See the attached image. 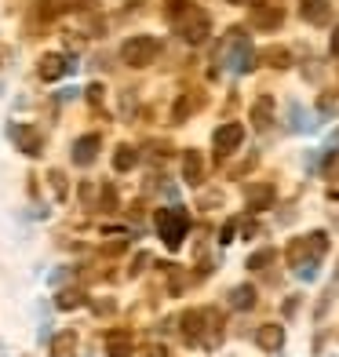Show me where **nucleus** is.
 <instances>
[{
  "mask_svg": "<svg viewBox=\"0 0 339 357\" xmlns=\"http://www.w3.org/2000/svg\"><path fill=\"white\" fill-rule=\"evenodd\" d=\"M329 47H332V55H339V26L332 29V44H329Z\"/></svg>",
  "mask_w": 339,
  "mask_h": 357,
  "instance_id": "obj_29",
  "label": "nucleus"
},
{
  "mask_svg": "<svg viewBox=\"0 0 339 357\" xmlns=\"http://www.w3.org/2000/svg\"><path fill=\"white\" fill-rule=\"evenodd\" d=\"M172 26H175V33H179L186 44H204L208 33H212V19H208L201 8H193V4H190Z\"/></svg>",
  "mask_w": 339,
  "mask_h": 357,
  "instance_id": "obj_3",
  "label": "nucleus"
},
{
  "mask_svg": "<svg viewBox=\"0 0 339 357\" xmlns=\"http://www.w3.org/2000/svg\"><path fill=\"white\" fill-rule=\"evenodd\" d=\"M273 255H278L273 248H259L255 255H248V270H263L266 263H273Z\"/></svg>",
  "mask_w": 339,
  "mask_h": 357,
  "instance_id": "obj_22",
  "label": "nucleus"
},
{
  "mask_svg": "<svg viewBox=\"0 0 339 357\" xmlns=\"http://www.w3.org/2000/svg\"><path fill=\"white\" fill-rule=\"evenodd\" d=\"M99 146H103V139H99V135H80V139L73 142V160H77L80 168L91 165V160L99 157Z\"/></svg>",
  "mask_w": 339,
  "mask_h": 357,
  "instance_id": "obj_11",
  "label": "nucleus"
},
{
  "mask_svg": "<svg viewBox=\"0 0 339 357\" xmlns=\"http://www.w3.org/2000/svg\"><path fill=\"white\" fill-rule=\"evenodd\" d=\"M204 328H208V314L204 310H186L183 314V339L186 343H201Z\"/></svg>",
  "mask_w": 339,
  "mask_h": 357,
  "instance_id": "obj_7",
  "label": "nucleus"
},
{
  "mask_svg": "<svg viewBox=\"0 0 339 357\" xmlns=\"http://www.w3.org/2000/svg\"><path fill=\"white\" fill-rule=\"evenodd\" d=\"M273 197H278V190H273L270 183H255V186H248V208L252 212H266V208H273Z\"/></svg>",
  "mask_w": 339,
  "mask_h": 357,
  "instance_id": "obj_10",
  "label": "nucleus"
},
{
  "mask_svg": "<svg viewBox=\"0 0 339 357\" xmlns=\"http://www.w3.org/2000/svg\"><path fill=\"white\" fill-rule=\"evenodd\" d=\"M157 55H160V40L146 37V33H135L121 44V59H124V66H132V70H146L150 62H157Z\"/></svg>",
  "mask_w": 339,
  "mask_h": 357,
  "instance_id": "obj_1",
  "label": "nucleus"
},
{
  "mask_svg": "<svg viewBox=\"0 0 339 357\" xmlns=\"http://www.w3.org/2000/svg\"><path fill=\"white\" fill-rule=\"evenodd\" d=\"M332 142H336V146H339V132H336V135H332Z\"/></svg>",
  "mask_w": 339,
  "mask_h": 357,
  "instance_id": "obj_31",
  "label": "nucleus"
},
{
  "mask_svg": "<svg viewBox=\"0 0 339 357\" xmlns=\"http://www.w3.org/2000/svg\"><path fill=\"white\" fill-rule=\"evenodd\" d=\"M230 4H255V0H230Z\"/></svg>",
  "mask_w": 339,
  "mask_h": 357,
  "instance_id": "obj_30",
  "label": "nucleus"
},
{
  "mask_svg": "<svg viewBox=\"0 0 339 357\" xmlns=\"http://www.w3.org/2000/svg\"><path fill=\"white\" fill-rule=\"evenodd\" d=\"M47 183H52V190H55L59 201L66 197V175H62V172H52V175H47Z\"/></svg>",
  "mask_w": 339,
  "mask_h": 357,
  "instance_id": "obj_24",
  "label": "nucleus"
},
{
  "mask_svg": "<svg viewBox=\"0 0 339 357\" xmlns=\"http://www.w3.org/2000/svg\"><path fill=\"white\" fill-rule=\"evenodd\" d=\"M273 121V99L270 95H259V99L252 102V124H255V132H266Z\"/></svg>",
  "mask_w": 339,
  "mask_h": 357,
  "instance_id": "obj_13",
  "label": "nucleus"
},
{
  "mask_svg": "<svg viewBox=\"0 0 339 357\" xmlns=\"http://www.w3.org/2000/svg\"><path fill=\"white\" fill-rule=\"evenodd\" d=\"M66 70H70V62L62 59L59 52H47V55H40V66H37V73H40L44 80H59Z\"/></svg>",
  "mask_w": 339,
  "mask_h": 357,
  "instance_id": "obj_12",
  "label": "nucleus"
},
{
  "mask_svg": "<svg viewBox=\"0 0 339 357\" xmlns=\"http://www.w3.org/2000/svg\"><path fill=\"white\" fill-rule=\"evenodd\" d=\"M193 106H197V102H193L190 95H186V99H179V106H175V113H172V117H175V121H183V117H186V113H190Z\"/></svg>",
  "mask_w": 339,
  "mask_h": 357,
  "instance_id": "obj_26",
  "label": "nucleus"
},
{
  "mask_svg": "<svg viewBox=\"0 0 339 357\" xmlns=\"http://www.w3.org/2000/svg\"><path fill=\"white\" fill-rule=\"evenodd\" d=\"M0 59H4V47H0ZM0 66H4V62H0Z\"/></svg>",
  "mask_w": 339,
  "mask_h": 357,
  "instance_id": "obj_32",
  "label": "nucleus"
},
{
  "mask_svg": "<svg viewBox=\"0 0 339 357\" xmlns=\"http://www.w3.org/2000/svg\"><path fill=\"white\" fill-rule=\"evenodd\" d=\"M142 357H172L168 347H160V343H146L142 347Z\"/></svg>",
  "mask_w": 339,
  "mask_h": 357,
  "instance_id": "obj_25",
  "label": "nucleus"
},
{
  "mask_svg": "<svg viewBox=\"0 0 339 357\" xmlns=\"http://www.w3.org/2000/svg\"><path fill=\"white\" fill-rule=\"evenodd\" d=\"M11 139H15V146H19L26 157H37L40 146H44V139H40V132H37L33 124H15L11 128Z\"/></svg>",
  "mask_w": 339,
  "mask_h": 357,
  "instance_id": "obj_6",
  "label": "nucleus"
},
{
  "mask_svg": "<svg viewBox=\"0 0 339 357\" xmlns=\"http://www.w3.org/2000/svg\"><path fill=\"white\" fill-rule=\"evenodd\" d=\"M259 59H266V66H273V70H285L288 62H292V55H288V47H278V44L263 47V52H259Z\"/></svg>",
  "mask_w": 339,
  "mask_h": 357,
  "instance_id": "obj_18",
  "label": "nucleus"
},
{
  "mask_svg": "<svg viewBox=\"0 0 339 357\" xmlns=\"http://www.w3.org/2000/svg\"><path fill=\"white\" fill-rule=\"evenodd\" d=\"M245 142V124H237V121H226L223 128H216V157H230L237 146Z\"/></svg>",
  "mask_w": 339,
  "mask_h": 357,
  "instance_id": "obj_4",
  "label": "nucleus"
},
{
  "mask_svg": "<svg viewBox=\"0 0 339 357\" xmlns=\"http://www.w3.org/2000/svg\"><path fill=\"white\" fill-rule=\"evenodd\" d=\"M299 15L310 26H325L332 19V4L329 0H299Z\"/></svg>",
  "mask_w": 339,
  "mask_h": 357,
  "instance_id": "obj_8",
  "label": "nucleus"
},
{
  "mask_svg": "<svg viewBox=\"0 0 339 357\" xmlns=\"http://www.w3.org/2000/svg\"><path fill=\"white\" fill-rule=\"evenodd\" d=\"M84 0H40V15L44 19H59V15H66V11H77Z\"/></svg>",
  "mask_w": 339,
  "mask_h": 357,
  "instance_id": "obj_15",
  "label": "nucleus"
},
{
  "mask_svg": "<svg viewBox=\"0 0 339 357\" xmlns=\"http://www.w3.org/2000/svg\"><path fill=\"white\" fill-rule=\"evenodd\" d=\"M88 303V296L80 288H62L59 296H55V306L59 310H77V306H84Z\"/></svg>",
  "mask_w": 339,
  "mask_h": 357,
  "instance_id": "obj_17",
  "label": "nucleus"
},
{
  "mask_svg": "<svg viewBox=\"0 0 339 357\" xmlns=\"http://www.w3.org/2000/svg\"><path fill=\"white\" fill-rule=\"evenodd\" d=\"M77 354V332H59L52 339V357H73Z\"/></svg>",
  "mask_w": 339,
  "mask_h": 357,
  "instance_id": "obj_16",
  "label": "nucleus"
},
{
  "mask_svg": "<svg viewBox=\"0 0 339 357\" xmlns=\"http://www.w3.org/2000/svg\"><path fill=\"white\" fill-rule=\"evenodd\" d=\"M135 160H139V153L132 150V146H117V153H113V168H117V172H132Z\"/></svg>",
  "mask_w": 339,
  "mask_h": 357,
  "instance_id": "obj_19",
  "label": "nucleus"
},
{
  "mask_svg": "<svg viewBox=\"0 0 339 357\" xmlns=\"http://www.w3.org/2000/svg\"><path fill=\"white\" fill-rule=\"evenodd\" d=\"M183 178H186L190 186H197L201 178H204V160H201L197 150H186L183 153Z\"/></svg>",
  "mask_w": 339,
  "mask_h": 357,
  "instance_id": "obj_14",
  "label": "nucleus"
},
{
  "mask_svg": "<svg viewBox=\"0 0 339 357\" xmlns=\"http://www.w3.org/2000/svg\"><path fill=\"white\" fill-rule=\"evenodd\" d=\"M103 347H106V357H132L135 354V339H132L128 328H113V332H106Z\"/></svg>",
  "mask_w": 339,
  "mask_h": 357,
  "instance_id": "obj_5",
  "label": "nucleus"
},
{
  "mask_svg": "<svg viewBox=\"0 0 339 357\" xmlns=\"http://www.w3.org/2000/svg\"><path fill=\"white\" fill-rule=\"evenodd\" d=\"M88 99L99 102V99H103V84H91V88H88Z\"/></svg>",
  "mask_w": 339,
  "mask_h": 357,
  "instance_id": "obj_27",
  "label": "nucleus"
},
{
  "mask_svg": "<svg viewBox=\"0 0 339 357\" xmlns=\"http://www.w3.org/2000/svg\"><path fill=\"white\" fill-rule=\"evenodd\" d=\"M219 241H223V245H226V241H234V222H226V226H223V234H219Z\"/></svg>",
  "mask_w": 339,
  "mask_h": 357,
  "instance_id": "obj_28",
  "label": "nucleus"
},
{
  "mask_svg": "<svg viewBox=\"0 0 339 357\" xmlns=\"http://www.w3.org/2000/svg\"><path fill=\"white\" fill-rule=\"evenodd\" d=\"M237 310H248V306H255V288H248V284H241V288H234V299H230Z\"/></svg>",
  "mask_w": 339,
  "mask_h": 357,
  "instance_id": "obj_21",
  "label": "nucleus"
},
{
  "mask_svg": "<svg viewBox=\"0 0 339 357\" xmlns=\"http://www.w3.org/2000/svg\"><path fill=\"white\" fill-rule=\"evenodd\" d=\"M186 8H190V0H165V19H168V22H175Z\"/></svg>",
  "mask_w": 339,
  "mask_h": 357,
  "instance_id": "obj_23",
  "label": "nucleus"
},
{
  "mask_svg": "<svg viewBox=\"0 0 339 357\" xmlns=\"http://www.w3.org/2000/svg\"><path fill=\"white\" fill-rule=\"evenodd\" d=\"M281 19H285L281 8H263V11H255V15H252V22H255V26H263V29L281 26Z\"/></svg>",
  "mask_w": 339,
  "mask_h": 357,
  "instance_id": "obj_20",
  "label": "nucleus"
},
{
  "mask_svg": "<svg viewBox=\"0 0 339 357\" xmlns=\"http://www.w3.org/2000/svg\"><path fill=\"white\" fill-rule=\"evenodd\" d=\"M186 230H190L186 208L172 204V208H160V212H157V234H160V241H165L168 248H179L183 237H186Z\"/></svg>",
  "mask_w": 339,
  "mask_h": 357,
  "instance_id": "obj_2",
  "label": "nucleus"
},
{
  "mask_svg": "<svg viewBox=\"0 0 339 357\" xmlns=\"http://www.w3.org/2000/svg\"><path fill=\"white\" fill-rule=\"evenodd\" d=\"M281 343H285V328H281V324H259V328H255V347H259V350L273 354V350H281Z\"/></svg>",
  "mask_w": 339,
  "mask_h": 357,
  "instance_id": "obj_9",
  "label": "nucleus"
}]
</instances>
